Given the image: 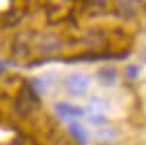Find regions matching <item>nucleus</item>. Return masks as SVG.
I'll list each match as a JSON object with an SVG mask.
<instances>
[{
  "label": "nucleus",
  "mask_w": 146,
  "mask_h": 145,
  "mask_svg": "<svg viewBox=\"0 0 146 145\" xmlns=\"http://www.w3.org/2000/svg\"><path fill=\"white\" fill-rule=\"evenodd\" d=\"M89 78L83 74H70L66 81H64V87L69 95L72 97H82L86 94V91L89 90Z\"/></svg>",
  "instance_id": "f257e3e1"
},
{
  "label": "nucleus",
  "mask_w": 146,
  "mask_h": 145,
  "mask_svg": "<svg viewBox=\"0 0 146 145\" xmlns=\"http://www.w3.org/2000/svg\"><path fill=\"white\" fill-rule=\"evenodd\" d=\"M56 114L58 116V119L64 120V122H73L79 117H83L86 114V110L79 106L70 104V103H57L54 106Z\"/></svg>",
  "instance_id": "f03ea898"
},
{
  "label": "nucleus",
  "mask_w": 146,
  "mask_h": 145,
  "mask_svg": "<svg viewBox=\"0 0 146 145\" xmlns=\"http://www.w3.org/2000/svg\"><path fill=\"white\" fill-rule=\"evenodd\" d=\"M56 74L54 72H51V74H44L40 78H35L32 81V85H34V90L38 92V94H44L47 92L48 90H50L53 85H54V82H56Z\"/></svg>",
  "instance_id": "7ed1b4c3"
},
{
  "label": "nucleus",
  "mask_w": 146,
  "mask_h": 145,
  "mask_svg": "<svg viewBox=\"0 0 146 145\" xmlns=\"http://www.w3.org/2000/svg\"><path fill=\"white\" fill-rule=\"evenodd\" d=\"M96 79L104 87H111L117 81V70L113 66H104L96 72Z\"/></svg>",
  "instance_id": "20e7f679"
},
{
  "label": "nucleus",
  "mask_w": 146,
  "mask_h": 145,
  "mask_svg": "<svg viewBox=\"0 0 146 145\" xmlns=\"http://www.w3.org/2000/svg\"><path fill=\"white\" fill-rule=\"evenodd\" d=\"M110 110V103L107 100H104L102 97H92L88 103V108L86 112L89 113H96V114H107Z\"/></svg>",
  "instance_id": "39448f33"
},
{
  "label": "nucleus",
  "mask_w": 146,
  "mask_h": 145,
  "mask_svg": "<svg viewBox=\"0 0 146 145\" xmlns=\"http://www.w3.org/2000/svg\"><path fill=\"white\" fill-rule=\"evenodd\" d=\"M69 130H70V134L75 136L80 144L86 145L89 142V134H88V130L85 129V126L82 123L76 122V120H73V122H70V125H69Z\"/></svg>",
  "instance_id": "423d86ee"
},
{
  "label": "nucleus",
  "mask_w": 146,
  "mask_h": 145,
  "mask_svg": "<svg viewBox=\"0 0 146 145\" xmlns=\"http://www.w3.org/2000/svg\"><path fill=\"white\" fill-rule=\"evenodd\" d=\"M96 138H98L101 142L111 144V142L117 141L118 134H117V130H115V129H111V128H102V129H98V130H96Z\"/></svg>",
  "instance_id": "0eeeda50"
},
{
  "label": "nucleus",
  "mask_w": 146,
  "mask_h": 145,
  "mask_svg": "<svg viewBox=\"0 0 146 145\" xmlns=\"http://www.w3.org/2000/svg\"><path fill=\"white\" fill-rule=\"evenodd\" d=\"M85 116L88 117L89 123L94 125V126H102V125H105V116L104 114H96V113L86 112V114H85Z\"/></svg>",
  "instance_id": "6e6552de"
},
{
  "label": "nucleus",
  "mask_w": 146,
  "mask_h": 145,
  "mask_svg": "<svg viewBox=\"0 0 146 145\" xmlns=\"http://www.w3.org/2000/svg\"><path fill=\"white\" fill-rule=\"evenodd\" d=\"M126 74H127V78H130V79H136L139 75H140V66H137V65H129L127 66V69H126Z\"/></svg>",
  "instance_id": "1a4fd4ad"
},
{
  "label": "nucleus",
  "mask_w": 146,
  "mask_h": 145,
  "mask_svg": "<svg viewBox=\"0 0 146 145\" xmlns=\"http://www.w3.org/2000/svg\"><path fill=\"white\" fill-rule=\"evenodd\" d=\"M0 67H3V63L2 62H0Z\"/></svg>",
  "instance_id": "9d476101"
}]
</instances>
